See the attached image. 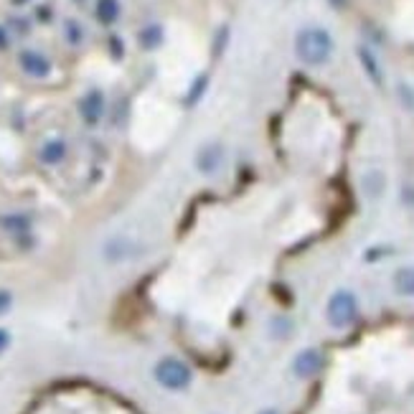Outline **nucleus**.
<instances>
[{
  "mask_svg": "<svg viewBox=\"0 0 414 414\" xmlns=\"http://www.w3.org/2000/svg\"><path fill=\"white\" fill-rule=\"evenodd\" d=\"M333 36L320 26H308L295 33V56L305 67H323L333 56Z\"/></svg>",
  "mask_w": 414,
  "mask_h": 414,
  "instance_id": "f257e3e1",
  "label": "nucleus"
},
{
  "mask_svg": "<svg viewBox=\"0 0 414 414\" xmlns=\"http://www.w3.org/2000/svg\"><path fill=\"white\" fill-rule=\"evenodd\" d=\"M356 318H358V297H356V292L346 288L336 290L326 303L328 326L336 328V331H343V328L354 326Z\"/></svg>",
  "mask_w": 414,
  "mask_h": 414,
  "instance_id": "f03ea898",
  "label": "nucleus"
},
{
  "mask_svg": "<svg viewBox=\"0 0 414 414\" xmlns=\"http://www.w3.org/2000/svg\"><path fill=\"white\" fill-rule=\"evenodd\" d=\"M153 376L168 392H185L193 381V371L188 363L176 358V356H165L153 366Z\"/></svg>",
  "mask_w": 414,
  "mask_h": 414,
  "instance_id": "7ed1b4c3",
  "label": "nucleus"
},
{
  "mask_svg": "<svg viewBox=\"0 0 414 414\" xmlns=\"http://www.w3.org/2000/svg\"><path fill=\"white\" fill-rule=\"evenodd\" d=\"M323 363H326V358H323V354H320L318 348H303L292 358V374H295V379H303L305 381V379L318 376Z\"/></svg>",
  "mask_w": 414,
  "mask_h": 414,
  "instance_id": "20e7f679",
  "label": "nucleus"
},
{
  "mask_svg": "<svg viewBox=\"0 0 414 414\" xmlns=\"http://www.w3.org/2000/svg\"><path fill=\"white\" fill-rule=\"evenodd\" d=\"M193 165H196V170H199L201 176H214L216 170L224 165V148L219 142H206V145L196 153Z\"/></svg>",
  "mask_w": 414,
  "mask_h": 414,
  "instance_id": "39448f33",
  "label": "nucleus"
},
{
  "mask_svg": "<svg viewBox=\"0 0 414 414\" xmlns=\"http://www.w3.org/2000/svg\"><path fill=\"white\" fill-rule=\"evenodd\" d=\"M104 107H107V102H104L102 89H89L87 94L79 99V115L89 127H94L104 117Z\"/></svg>",
  "mask_w": 414,
  "mask_h": 414,
  "instance_id": "423d86ee",
  "label": "nucleus"
},
{
  "mask_svg": "<svg viewBox=\"0 0 414 414\" xmlns=\"http://www.w3.org/2000/svg\"><path fill=\"white\" fill-rule=\"evenodd\" d=\"M18 64L33 79H46V76L51 74V61L46 59L41 51H33V49H26V51L18 53Z\"/></svg>",
  "mask_w": 414,
  "mask_h": 414,
  "instance_id": "0eeeda50",
  "label": "nucleus"
},
{
  "mask_svg": "<svg viewBox=\"0 0 414 414\" xmlns=\"http://www.w3.org/2000/svg\"><path fill=\"white\" fill-rule=\"evenodd\" d=\"M356 53H358V61H361V67L366 72V76L371 79V84L374 87H384V72H381V64L374 56V51H371L369 46H358Z\"/></svg>",
  "mask_w": 414,
  "mask_h": 414,
  "instance_id": "6e6552de",
  "label": "nucleus"
},
{
  "mask_svg": "<svg viewBox=\"0 0 414 414\" xmlns=\"http://www.w3.org/2000/svg\"><path fill=\"white\" fill-rule=\"evenodd\" d=\"M394 292L401 297H414V265L399 267L392 277Z\"/></svg>",
  "mask_w": 414,
  "mask_h": 414,
  "instance_id": "1a4fd4ad",
  "label": "nucleus"
},
{
  "mask_svg": "<svg viewBox=\"0 0 414 414\" xmlns=\"http://www.w3.org/2000/svg\"><path fill=\"white\" fill-rule=\"evenodd\" d=\"M122 13V6H119V0H97L94 3V18L102 26H115Z\"/></svg>",
  "mask_w": 414,
  "mask_h": 414,
  "instance_id": "9d476101",
  "label": "nucleus"
},
{
  "mask_svg": "<svg viewBox=\"0 0 414 414\" xmlns=\"http://www.w3.org/2000/svg\"><path fill=\"white\" fill-rule=\"evenodd\" d=\"M163 26H158V23H150V26H145V28H140V33H138V44H140L142 51H156L158 46L163 44Z\"/></svg>",
  "mask_w": 414,
  "mask_h": 414,
  "instance_id": "9b49d317",
  "label": "nucleus"
},
{
  "mask_svg": "<svg viewBox=\"0 0 414 414\" xmlns=\"http://www.w3.org/2000/svg\"><path fill=\"white\" fill-rule=\"evenodd\" d=\"M38 158H41V163H46V165H59L64 158H67V142L64 140H49L41 148V153H38Z\"/></svg>",
  "mask_w": 414,
  "mask_h": 414,
  "instance_id": "f8f14e48",
  "label": "nucleus"
},
{
  "mask_svg": "<svg viewBox=\"0 0 414 414\" xmlns=\"http://www.w3.org/2000/svg\"><path fill=\"white\" fill-rule=\"evenodd\" d=\"M208 82H211V79H208L206 72H201V74L193 79L191 87H188V94H185V99H183L185 107H196V104L204 99V94H206V89H208Z\"/></svg>",
  "mask_w": 414,
  "mask_h": 414,
  "instance_id": "ddd939ff",
  "label": "nucleus"
},
{
  "mask_svg": "<svg viewBox=\"0 0 414 414\" xmlns=\"http://www.w3.org/2000/svg\"><path fill=\"white\" fill-rule=\"evenodd\" d=\"M64 36H67V41L72 46H79L84 41V28L82 23L74 21V18H69L67 23H64Z\"/></svg>",
  "mask_w": 414,
  "mask_h": 414,
  "instance_id": "4468645a",
  "label": "nucleus"
},
{
  "mask_svg": "<svg viewBox=\"0 0 414 414\" xmlns=\"http://www.w3.org/2000/svg\"><path fill=\"white\" fill-rule=\"evenodd\" d=\"M270 331H272L277 338H285V336H290V331H292V323H290L285 315H277V318H272V326H270Z\"/></svg>",
  "mask_w": 414,
  "mask_h": 414,
  "instance_id": "2eb2a0df",
  "label": "nucleus"
},
{
  "mask_svg": "<svg viewBox=\"0 0 414 414\" xmlns=\"http://www.w3.org/2000/svg\"><path fill=\"white\" fill-rule=\"evenodd\" d=\"M397 92H399V102H401V107H404V110H407V112H414V89L409 87L407 82H401Z\"/></svg>",
  "mask_w": 414,
  "mask_h": 414,
  "instance_id": "dca6fc26",
  "label": "nucleus"
},
{
  "mask_svg": "<svg viewBox=\"0 0 414 414\" xmlns=\"http://www.w3.org/2000/svg\"><path fill=\"white\" fill-rule=\"evenodd\" d=\"M31 226V222H28V216H23V214H18V216H10V219H6V229H10V231H26Z\"/></svg>",
  "mask_w": 414,
  "mask_h": 414,
  "instance_id": "f3484780",
  "label": "nucleus"
},
{
  "mask_svg": "<svg viewBox=\"0 0 414 414\" xmlns=\"http://www.w3.org/2000/svg\"><path fill=\"white\" fill-rule=\"evenodd\" d=\"M107 46H110V53H112V59L115 61H119L122 56H125V44H122V38L119 36H110Z\"/></svg>",
  "mask_w": 414,
  "mask_h": 414,
  "instance_id": "a211bd4d",
  "label": "nucleus"
},
{
  "mask_svg": "<svg viewBox=\"0 0 414 414\" xmlns=\"http://www.w3.org/2000/svg\"><path fill=\"white\" fill-rule=\"evenodd\" d=\"M226 41H229V26H222L219 28V38H214V56H222Z\"/></svg>",
  "mask_w": 414,
  "mask_h": 414,
  "instance_id": "6ab92c4d",
  "label": "nucleus"
},
{
  "mask_svg": "<svg viewBox=\"0 0 414 414\" xmlns=\"http://www.w3.org/2000/svg\"><path fill=\"white\" fill-rule=\"evenodd\" d=\"M10 305H13V295L8 290H0V315L10 310Z\"/></svg>",
  "mask_w": 414,
  "mask_h": 414,
  "instance_id": "aec40b11",
  "label": "nucleus"
},
{
  "mask_svg": "<svg viewBox=\"0 0 414 414\" xmlns=\"http://www.w3.org/2000/svg\"><path fill=\"white\" fill-rule=\"evenodd\" d=\"M8 346H10V333L6 328H0V354H6Z\"/></svg>",
  "mask_w": 414,
  "mask_h": 414,
  "instance_id": "412c9836",
  "label": "nucleus"
},
{
  "mask_svg": "<svg viewBox=\"0 0 414 414\" xmlns=\"http://www.w3.org/2000/svg\"><path fill=\"white\" fill-rule=\"evenodd\" d=\"M36 13H38V21H44V23L51 21V8H49V6H41Z\"/></svg>",
  "mask_w": 414,
  "mask_h": 414,
  "instance_id": "4be33fe9",
  "label": "nucleus"
},
{
  "mask_svg": "<svg viewBox=\"0 0 414 414\" xmlns=\"http://www.w3.org/2000/svg\"><path fill=\"white\" fill-rule=\"evenodd\" d=\"M8 44H10V36H8V28L0 26V51H6Z\"/></svg>",
  "mask_w": 414,
  "mask_h": 414,
  "instance_id": "5701e85b",
  "label": "nucleus"
},
{
  "mask_svg": "<svg viewBox=\"0 0 414 414\" xmlns=\"http://www.w3.org/2000/svg\"><path fill=\"white\" fill-rule=\"evenodd\" d=\"M346 3H348V0H331L333 8H346Z\"/></svg>",
  "mask_w": 414,
  "mask_h": 414,
  "instance_id": "b1692460",
  "label": "nucleus"
},
{
  "mask_svg": "<svg viewBox=\"0 0 414 414\" xmlns=\"http://www.w3.org/2000/svg\"><path fill=\"white\" fill-rule=\"evenodd\" d=\"M10 3H13V6H26L28 0H10Z\"/></svg>",
  "mask_w": 414,
  "mask_h": 414,
  "instance_id": "393cba45",
  "label": "nucleus"
},
{
  "mask_svg": "<svg viewBox=\"0 0 414 414\" xmlns=\"http://www.w3.org/2000/svg\"><path fill=\"white\" fill-rule=\"evenodd\" d=\"M257 414H280V412H274V409H262V412H257Z\"/></svg>",
  "mask_w": 414,
  "mask_h": 414,
  "instance_id": "a878e982",
  "label": "nucleus"
}]
</instances>
